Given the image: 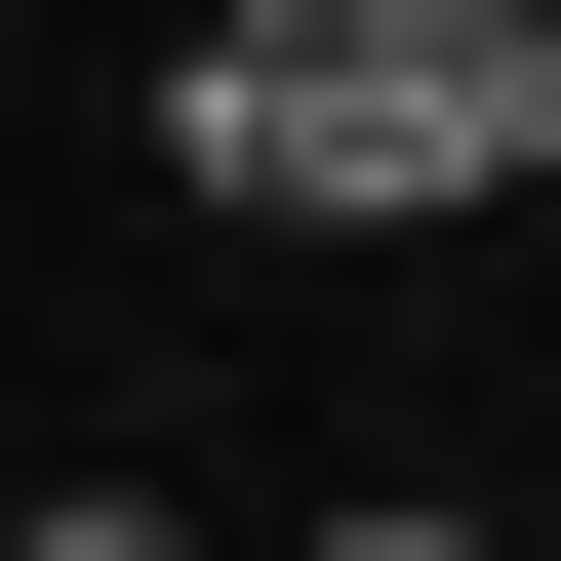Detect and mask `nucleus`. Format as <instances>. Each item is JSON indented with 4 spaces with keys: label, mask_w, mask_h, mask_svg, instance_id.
I'll use <instances>...</instances> for the list:
<instances>
[{
    "label": "nucleus",
    "mask_w": 561,
    "mask_h": 561,
    "mask_svg": "<svg viewBox=\"0 0 561 561\" xmlns=\"http://www.w3.org/2000/svg\"><path fill=\"white\" fill-rule=\"evenodd\" d=\"M321 561H481V522H321Z\"/></svg>",
    "instance_id": "nucleus-3"
},
{
    "label": "nucleus",
    "mask_w": 561,
    "mask_h": 561,
    "mask_svg": "<svg viewBox=\"0 0 561 561\" xmlns=\"http://www.w3.org/2000/svg\"><path fill=\"white\" fill-rule=\"evenodd\" d=\"M0 561H201V522H161V481H81V522H0Z\"/></svg>",
    "instance_id": "nucleus-2"
},
{
    "label": "nucleus",
    "mask_w": 561,
    "mask_h": 561,
    "mask_svg": "<svg viewBox=\"0 0 561 561\" xmlns=\"http://www.w3.org/2000/svg\"><path fill=\"white\" fill-rule=\"evenodd\" d=\"M161 161L280 201V241H442V201L561 161V0H201L161 41Z\"/></svg>",
    "instance_id": "nucleus-1"
},
{
    "label": "nucleus",
    "mask_w": 561,
    "mask_h": 561,
    "mask_svg": "<svg viewBox=\"0 0 561 561\" xmlns=\"http://www.w3.org/2000/svg\"><path fill=\"white\" fill-rule=\"evenodd\" d=\"M161 41H201V0H161Z\"/></svg>",
    "instance_id": "nucleus-4"
}]
</instances>
